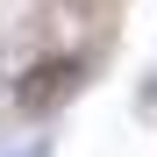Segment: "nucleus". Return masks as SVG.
I'll return each mask as SVG.
<instances>
[{"mask_svg":"<svg viewBox=\"0 0 157 157\" xmlns=\"http://www.w3.org/2000/svg\"><path fill=\"white\" fill-rule=\"evenodd\" d=\"M64 78H71V64L57 57V64H43V71H29V78H14V100H21V107H43V100L57 93Z\"/></svg>","mask_w":157,"mask_h":157,"instance_id":"obj_1","label":"nucleus"}]
</instances>
